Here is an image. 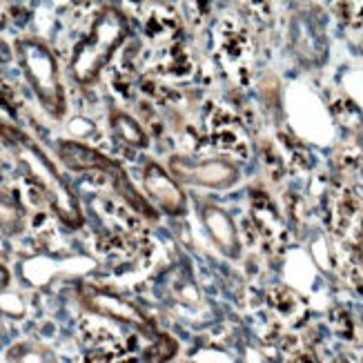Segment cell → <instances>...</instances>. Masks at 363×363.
<instances>
[{"mask_svg":"<svg viewBox=\"0 0 363 363\" xmlns=\"http://www.w3.org/2000/svg\"><path fill=\"white\" fill-rule=\"evenodd\" d=\"M128 18L118 7H105L94 21L89 34L76 45L72 54V76L81 85H89L99 78L105 65L128 36Z\"/></svg>","mask_w":363,"mask_h":363,"instance_id":"6da1fadb","label":"cell"},{"mask_svg":"<svg viewBox=\"0 0 363 363\" xmlns=\"http://www.w3.org/2000/svg\"><path fill=\"white\" fill-rule=\"evenodd\" d=\"M9 140L16 145V150H18L23 167L27 169L29 179L34 181L40 192L45 194L54 214L67 228H81L83 212H81V205H78V199L67 187V183L62 181V177L54 169L52 161L43 154V150L23 132H16V130L9 132Z\"/></svg>","mask_w":363,"mask_h":363,"instance_id":"7a4b0ae2","label":"cell"},{"mask_svg":"<svg viewBox=\"0 0 363 363\" xmlns=\"http://www.w3.org/2000/svg\"><path fill=\"white\" fill-rule=\"evenodd\" d=\"M16 56L45 112H50L54 118L65 116V87L60 83L58 62L50 47L36 38H21L16 43Z\"/></svg>","mask_w":363,"mask_h":363,"instance_id":"3957f363","label":"cell"},{"mask_svg":"<svg viewBox=\"0 0 363 363\" xmlns=\"http://www.w3.org/2000/svg\"><path fill=\"white\" fill-rule=\"evenodd\" d=\"M172 174L196 185L223 187L236 179V172L225 161H192L187 156H172L169 159Z\"/></svg>","mask_w":363,"mask_h":363,"instance_id":"277c9868","label":"cell"},{"mask_svg":"<svg viewBox=\"0 0 363 363\" xmlns=\"http://www.w3.org/2000/svg\"><path fill=\"white\" fill-rule=\"evenodd\" d=\"M143 185L145 192L156 201L167 214H183L185 212V192L179 187V183L167 174L159 163H147L143 169Z\"/></svg>","mask_w":363,"mask_h":363,"instance_id":"5b68a950","label":"cell"},{"mask_svg":"<svg viewBox=\"0 0 363 363\" xmlns=\"http://www.w3.org/2000/svg\"><path fill=\"white\" fill-rule=\"evenodd\" d=\"M218 52H220V58H223L228 65L234 67L236 72L247 69V60L252 56V40H250L247 29L236 18H232V16L220 21Z\"/></svg>","mask_w":363,"mask_h":363,"instance_id":"8992f818","label":"cell"},{"mask_svg":"<svg viewBox=\"0 0 363 363\" xmlns=\"http://www.w3.org/2000/svg\"><path fill=\"white\" fill-rule=\"evenodd\" d=\"M81 298H83V306L89 312L103 314V317H109V319L121 321V323H132V325L145 323L140 310L136 306H132L130 301H125V298L118 294H109V292H103L99 288H85Z\"/></svg>","mask_w":363,"mask_h":363,"instance_id":"52a82bcc","label":"cell"},{"mask_svg":"<svg viewBox=\"0 0 363 363\" xmlns=\"http://www.w3.org/2000/svg\"><path fill=\"white\" fill-rule=\"evenodd\" d=\"M210 132H212V143L220 152L236 154V156H247V145L243 140V134L236 125V118L232 112L223 107H216L210 114Z\"/></svg>","mask_w":363,"mask_h":363,"instance_id":"ba28073f","label":"cell"},{"mask_svg":"<svg viewBox=\"0 0 363 363\" xmlns=\"http://www.w3.org/2000/svg\"><path fill=\"white\" fill-rule=\"evenodd\" d=\"M361 220H363L361 203H359L357 194L352 189H343L335 201L333 228H335L337 236L354 241V234H357V241H359L361 239Z\"/></svg>","mask_w":363,"mask_h":363,"instance_id":"9c48e42d","label":"cell"},{"mask_svg":"<svg viewBox=\"0 0 363 363\" xmlns=\"http://www.w3.org/2000/svg\"><path fill=\"white\" fill-rule=\"evenodd\" d=\"M201 216H203V223H205V228H208L214 243L220 250H225V252H230V255H234L236 247H239V241H236V230L232 225L230 216L220 208H216V205H212V203H203Z\"/></svg>","mask_w":363,"mask_h":363,"instance_id":"30bf717a","label":"cell"},{"mask_svg":"<svg viewBox=\"0 0 363 363\" xmlns=\"http://www.w3.org/2000/svg\"><path fill=\"white\" fill-rule=\"evenodd\" d=\"M58 156H60V161L74 172H87V169L99 172V167L105 159V154L91 150L83 143H76V140H60Z\"/></svg>","mask_w":363,"mask_h":363,"instance_id":"8fae6325","label":"cell"},{"mask_svg":"<svg viewBox=\"0 0 363 363\" xmlns=\"http://www.w3.org/2000/svg\"><path fill=\"white\" fill-rule=\"evenodd\" d=\"M7 363H60L56 352L38 341H18L5 354Z\"/></svg>","mask_w":363,"mask_h":363,"instance_id":"7c38bea8","label":"cell"},{"mask_svg":"<svg viewBox=\"0 0 363 363\" xmlns=\"http://www.w3.org/2000/svg\"><path fill=\"white\" fill-rule=\"evenodd\" d=\"M109 123H112V132L116 134V138L121 143H125L128 147H145L147 145V134L140 128V123L136 118H132L125 112H112L109 116Z\"/></svg>","mask_w":363,"mask_h":363,"instance_id":"4fadbf2b","label":"cell"},{"mask_svg":"<svg viewBox=\"0 0 363 363\" xmlns=\"http://www.w3.org/2000/svg\"><path fill=\"white\" fill-rule=\"evenodd\" d=\"M192 56H189L181 45H174L169 47L167 52V58L161 60V67L159 72L165 74V76H172V78H179V81H183V78H187L189 74H192Z\"/></svg>","mask_w":363,"mask_h":363,"instance_id":"5bb4252c","label":"cell"},{"mask_svg":"<svg viewBox=\"0 0 363 363\" xmlns=\"http://www.w3.org/2000/svg\"><path fill=\"white\" fill-rule=\"evenodd\" d=\"M177 27H179V23H177L174 11L165 9V7H156L147 21V34L154 40H169L174 36Z\"/></svg>","mask_w":363,"mask_h":363,"instance_id":"9a60e30c","label":"cell"},{"mask_svg":"<svg viewBox=\"0 0 363 363\" xmlns=\"http://www.w3.org/2000/svg\"><path fill=\"white\" fill-rule=\"evenodd\" d=\"M279 138H281V143H283V150L288 152V163L292 167H296V169H308L312 165L308 150L301 143H298L294 136H290L288 132H281Z\"/></svg>","mask_w":363,"mask_h":363,"instance_id":"2e32d148","label":"cell"},{"mask_svg":"<svg viewBox=\"0 0 363 363\" xmlns=\"http://www.w3.org/2000/svg\"><path fill=\"white\" fill-rule=\"evenodd\" d=\"M333 112H335L337 121L341 125H345V128H357V125L361 123V112L357 109V105L345 96H339L333 103Z\"/></svg>","mask_w":363,"mask_h":363,"instance_id":"e0dca14e","label":"cell"},{"mask_svg":"<svg viewBox=\"0 0 363 363\" xmlns=\"http://www.w3.org/2000/svg\"><path fill=\"white\" fill-rule=\"evenodd\" d=\"M21 210L16 208V203L9 201L5 194H0V228L7 232H18L21 230Z\"/></svg>","mask_w":363,"mask_h":363,"instance_id":"ac0fdd59","label":"cell"},{"mask_svg":"<svg viewBox=\"0 0 363 363\" xmlns=\"http://www.w3.org/2000/svg\"><path fill=\"white\" fill-rule=\"evenodd\" d=\"M337 13L345 25L350 27L363 25V3H341L337 5Z\"/></svg>","mask_w":363,"mask_h":363,"instance_id":"d6986e66","label":"cell"},{"mask_svg":"<svg viewBox=\"0 0 363 363\" xmlns=\"http://www.w3.org/2000/svg\"><path fill=\"white\" fill-rule=\"evenodd\" d=\"M263 161H265V167L267 172H270V177L274 181H279L283 177V159H281V154L272 147V145H263Z\"/></svg>","mask_w":363,"mask_h":363,"instance_id":"ffe728a7","label":"cell"},{"mask_svg":"<svg viewBox=\"0 0 363 363\" xmlns=\"http://www.w3.org/2000/svg\"><path fill=\"white\" fill-rule=\"evenodd\" d=\"M270 298H272V303H274L283 314H288V312L296 306V296H294L290 290H286V288H274L272 294H270Z\"/></svg>","mask_w":363,"mask_h":363,"instance_id":"44dd1931","label":"cell"},{"mask_svg":"<svg viewBox=\"0 0 363 363\" xmlns=\"http://www.w3.org/2000/svg\"><path fill=\"white\" fill-rule=\"evenodd\" d=\"M9 286V270L0 263V290H5Z\"/></svg>","mask_w":363,"mask_h":363,"instance_id":"7402d4cb","label":"cell"},{"mask_svg":"<svg viewBox=\"0 0 363 363\" xmlns=\"http://www.w3.org/2000/svg\"><path fill=\"white\" fill-rule=\"evenodd\" d=\"M7 56H9L7 47H5L3 43H0V62H3V60H7Z\"/></svg>","mask_w":363,"mask_h":363,"instance_id":"603a6c76","label":"cell"}]
</instances>
